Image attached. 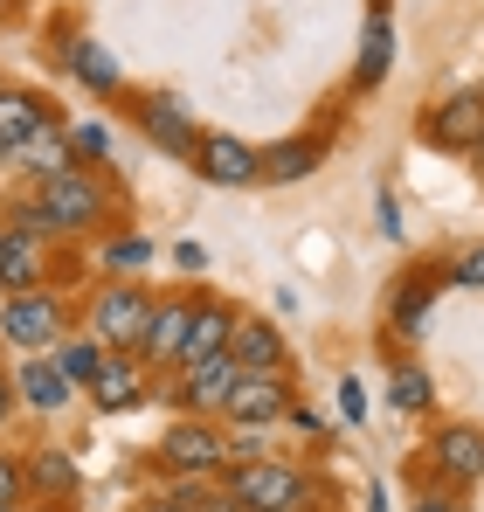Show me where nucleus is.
<instances>
[{
  "mask_svg": "<svg viewBox=\"0 0 484 512\" xmlns=\"http://www.w3.org/2000/svg\"><path fill=\"white\" fill-rule=\"evenodd\" d=\"M28 201H35V215H42L49 236H90V229L111 222V187L90 167H63V173H49V180H35Z\"/></svg>",
  "mask_w": 484,
  "mask_h": 512,
  "instance_id": "1",
  "label": "nucleus"
},
{
  "mask_svg": "<svg viewBox=\"0 0 484 512\" xmlns=\"http://www.w3.org/2000/svg\"><path fill=\"white\" fill-rule=\"evenodd\" d=\"M222 485L236 492L242 512H312V478L298 471V464H284V457H249V464H229L222 471Z\"/></svg>",
  "mask_w": 484,
  "mask_h": 512,
  "instance_id": "2",
  "label": "nucleus"
},
{
  "mask_svg": "<svg viewBox=\"0 0 484 512\" xmlns=\"http://www.w3.org/2000/svg\"><path fill=\"white\" fill-rule=\"evenodd\" d=\"M153 291L139 284V277H111L97 298H90V333L111 346V353H139V340H146V319H153Z\"/></svg>",
  "mask_w": 484,
  "mask_h": 512,
  "instance_id": "3",
  "label": "nucleus"
},
{
  "mask_svg": "<svg viewBox=\"0 0 484 512\" xmlns=\"http://www.w3.org/2000/svg\"><path fill=\"white\" fill-rule=\"evenodd\" d=\"M153 457L166 478H215V471H229V429H215L208 416H180Z\"/></svg>",
  "mask_w": 484,
  "mask_h": 512,
  "instance_id": "4",
  "label": "nucleus"
},
{
  "mask_svg": "<svg viewBox=\"0 0 484 512\" xmlns=\"http://www.w3.org/2000/svg\"><path fill=\"white\" fill-rule=\"evenodd\" d=\"M70 333V305L56 291H21L0 305V340L14 353H49V346Z\"/></svg>",
  "mask_w": 484,
  "mask_h": 512,
  "instance_id": "5",
  "label": "nucleus"
},
{
  "mask_svg": "<svg viewBox=\"0 0 484 512\" xmlns=\"http://www.w3.org/2000/svg\"><path fill=\"white\" fill-rule=\"evenodd\" d=\"M229 429H263L291 416V367H242L229 402H222Z\"/></svg>",
  "mask_w": 484,
  "mask_h": 512,
  "instance_id": "6",
  "label": "nucleus"
},
{
  "mask_svg": "<svg viewBox=\"0 0 484 512\" xmlns=\"http://www.w3.org/2000/svg\"><path fill=\"white\" fill-rule=\"evenodd\" d=\"M236 353H215V360H194V367H180V374H166V402L180 409V416H222V402H229V388H236Z\"/></svg>",
  "mask_w": 484,
  "mask_h": 512,
  "instance_id": "7",
  "label": "nucleus"
},
{
  "mask_svg": "<svg viewBox=\"0 0 484 512\" xmlns=\"http://www.w3.org/2000/svg\"><path fill=\"white\" fill-rule=\"evenodd\" d=\"M132 118H139V132L160 146L166 160H194L201 125H194V111H187L173 90H146V97H132Z\"/></svg>",
  "mask_w": 484,
  "mask_h": 512,
  "instance_id": "8",
  "label": "nucleus"
},
{
  "mask_svg": "<svg viewBox=\"0 0 484 512\" xmlns=\"http://www.w3.org/2000/svg\"><path fill=\"white\" fill-rule=\"evenodd\" d=\"M187 167L201 173L208 187H249V180H263V146H249L236 132H201Z\"/></svg>",
  "mask_w": 484,
  "mask_h": 512,
  "instance_id": "9",
  "label": "nucleus"
},
{
  "mask_svg": "<svg viewBox=\"0 0 484 512\" xmlns=\"http://www.w3.org/2000/svg\"><path fill=\"white\" fill-rule=\"evenodd\" d=\"M422 139H429L436 153H478L484 146V97L464 90V97L429 104V111H422Z\"/></svg>",
  "mask_w": 484,
  "mask_h": 512,
  "instance_id": "10",
  "label": "nucleus"
},
{
  "mask_svg": "<svg viewBox=\"0 0 484 512\" xmlns=\"http://www.w3.org/2000/svg\"><path fill=\"white\" fill-rule=\"evenodd\" d=\"M146 388H153V367H146L139 353H104V367H97V381H90V409H97V416H125V409L146 402Z\"/></svg>",
  "mask_w": 484,
  "mask_h": 512,
  "instance_id": "11",
  "label": "nucleus"
},
{
  "mask_svg": "<svg viewBox=\"0 0 484 512\" xmlns=\"http://www.w3.org/2000/svg\"><path fill=\"white\" fill-rule=\"evenodd\" d=\"M236 319H242V312L229 305V298H194V319H187V340H180V353H173V374H180V367H194V360L229 353Z\"/></svg>",
  "mask_w": 484,
  "mask_h": 512,
  "instance_id": "12",
  "label": "nucleus"
},
{
  "mask_svg": "<svg viewBox=\"0 0 484 512\" xmlns=\"http://www.w3.org/2000/svg\"><path fill=\"white\" fill-rule=\"evenodd\" d=\"M429 464L443 471V485H478V478H484V429H471V423L436 429Z\"/></svg>",
  "mask_w": 484,
  "mask_h": 512,
  "instance_id": "13",
  "label": "nucleus"
},
{
  "mask_svg": "<svg viewBox=\"0 0 484 512\" xmlns=\"http://www.w3.org/2000/svg\"><path fill=\"white\" fill-rule=\"evenodd\" d=\"M187 319H194V298H187V291H180V298H160V305H153V319H146L139 360H146V367H160V374H173V353H180V340H187Z\"/></svg>",
  "mask_w": 484,
  "mask_h": 512,
  "instance_id": "14",
  "label": "nucleus"
},
{
  "mask_svg": "<svg viewBox=\"0 0 484 512\" xmlns=\"http://www.w3.org/2000/svg\"><path fill=\"white\" fill-rule=\"evenodd\" d=\"M42 125H49V104H42L35 90H7L0 84V160H14Z\"/></svg>",
  "mask_w": 484,
  "mask_h": 512,
  "instance_id": "15",
  "label": "nucleus"
},
{
  "mask_svg": "<svg viewBox=\"0 0 484 512\" xmlns=\"http://www.w3.org/2000/svg\"><path fill=\"white\" fill-rule=\"evenodd\" d=\"M0 291H7V298L42 291V236H21V229L0 236Z\"/></svg>",
  "mask_w": 484,
  "mask_h": 512,
  "instance_id": "16",
  "label": "nucleus"
},
{
  "mask_svg": "<svg viewBox=\"0 0 484 512\" xmlns=\"http://www.w3.org/2000/svg\"><path fill=\"white\" fill-rule=\"evenodd\" d=\"M14 395H21L28 409L56 416V409L70 402V381H63V367H56L49 353H28V360H21V374H14Z\"/></svg>",
  "mask_w": 484,
  "mask_h": 512,
  "instance_id": "17",
  "label": "nucleus"
},
{
  "mask_svg": "<svg viewBox=\"0 0 484 512\" xmlns=\"http://www.w3.org/2000/svg\"><path fill=\"white\" fill-rule=\"evenodd\" d=\"M325 160V139H277V146H263V180L270 187H298V180H312Z\"/></svg>",
  "mask_w": 484,
  "mask_h": 512,
  "instance_id": "18",
  "label": "nucleus"
},
{
  "mask_svg": "<svg viewBox=\"0 0 484 512\" xmlns=\"http://www.w3.org/2000/svg\"><path fill=\"white\" fill-rule=\"evenodd\" d=\"M28 485H35V499H77V457L63 443H35L28 450Z\"/></svg>",
  "mask_w": 484,
  "mask_h": 512,
  "instance_id": "19",
  "label": "nucleus"
},
{
  "mask_svg": "<svg viewBox=\"0 0 484 512\" xmlns=\"http://www.w3.org/2000/svg\"><path fill=\"white\" fill-rule=\"evenodd\" d=\"M229 353H236V367H291V340L270 319H236Z\"/></svg>",
  "mask_w": 484,
  "mask_h": 512,
  "instance_id": "20",
  "label": "nucleus"
},
{
  "mask_svg": "<svg viewBox=\"0 0 484 512\" xmlns=\"http://www.w3.org/2000/svg\"><path fill=\"white\" fill-rule=\"evenodd\" d=\"M388 63H395V21L374 7V14H367V28H360V70H353V84L374 90L381 77H388Z\"/></svg>",
  "mask_w": 484,
  "mask_h": 512,
  "instance_id": "21",
  "label": "nucleus"
},
{
  "mask_svg": "<svg viewBox=\"0 0 484 512\" xmlns=\"http://www.w3.org/2000/svg\"><path fill=\"white\" fill-rule=\"evenodd\" d=\"M14 160H21V167L35 173V180H49V173H63V167H77L70 125H56V118H49V125H42V132H35V139H28L21 153H14Z\"/></svg>",
  "mask_w": 484,
  "mask_h": 512,
  "instance_id": "22",
  "label": "nucleus"
},
{
  "mask_svg": "<svg viewBox=\"0 0 484 512\" xmlns=\"http://www.w3.org/2000/svg\"><path fill=\"white\" fill-rule=\"evenodd\" d=\"M429 305H436V270H415L402 291H395V312H388V326H395L402 340H422V326H429Z\"/></svg>",
  "mask_w": 484,
  "mask_h": 512,
  "instance_id": "23",
  "label": "nucleus"
},
{
  "mask_svg": "<svg viewBox=\"0 0 484 512\" xmlns=\"http://www.w3.org/2000/svg\"><path fill=\"white\" fill-rule=\"evenodd\" d=\"M70 77H77L83 90H97V97H118V84H125V77H118V63H111V49H104V42H90V35L70 42Z\"/></svg>",
  "mask_w": 484,
  "mask_h": 512,
  "instance_id": "24",
  "label": "nucleus"
},
{
  "mask_svg": "<svg viewBox=\"0 0 484 512\" xmlns=\"http://www.w3.org/2000/svg\"><path fill=\"white\" fill-rule=\"evenodd\" d=\"M104 353H111V346L97 340V333H77V340L63 333V340L49 346V360L63 367V381H70V388H90V381H97V367H104Z\"/></svg>",
  "mask_w": 484,
  "mask_h": 512,
  "instance_id": "25",
  "label": "nucleus"
},
{
  "mask_svg": "<svg viewBox=\"0 0 484 512\" xmlns=\"http://www.w3.org/2000/svg\"><path fill=\"white\" fill-rule=\"evenodd\" d=\"M388 402H395L402 416H422V409L436 402V388H429V374H422L415 360H402V367H395V381H388Z\"/></svg>",
  "mask_w": 484,
  "mask_h": 512,
  "instance_id": "26",
  "label": "nucleus"
},
{
  "mask_svg": "<svg viewBox=\"0 0 484 512\" xmlns=\"http://www.w3.org/2000/svg\"><path fill=\"white\" fill-rule=\"evenodd\" d=\"M21 499H35V485H28V457L0 450V506H14V512H21Z\"/></svg>",
  "mask_w": 484,
  "mask_h": 512,
  "instance_id": "27",
  "label": "nucleus"
},
{
  "mask_svg": "<svg viewBox=\"0 0 484 512\" xmlns=\"http://www.w3.org/2000/svg\"><path fill=\"white\" fill-rule=\"evenodd\" d=\"M104 263H111V270H146V263H153V243H146V236H111V243H104Z\"/></svg>",
  "mask_w": 484,
  "mask_h": 512,
  "instance_id": "28",
  "label": "nucleus"
},
{
  "mask_svg": "<svg viewBox=\"0 0 484 512\" xmlns=\"http://www.w3.org/2000/svg\"><path fill=\"white\" fill-rule=\"evenodd\" d=\"M132 512H194V478H173L166 492H153V499H139Z\"/></svg>",
  "mask_w": 484,
  "mask_h": 512,
  "instance_id": "29",
  "label": "nucleus"
},
{
  "mask_svg": "<svg viewBox=\"0 0 484 512\" xmlns=\"http://www.w3.org/2000/svg\"><path fill=\"white\" fill-rule=\"evenodd\" d=\"M450 284H464V291H484V243H478V250H464L457 263H450Z\"/></svg>",
  "mask_w": 484,
  "mask_h": 512,
  "instance_id": "30",
  "label": "nucleus"
},
{
  "mask_svg": "<svg viewBox=\"0 0 484 512\" xmlns=\"http://www.w3.org/2000/svg\"><path fill=\"white\" fill-rule=\"evenodd\" d=\"M339 416H346V423H360V416H367V388H360L353 374H339Z\"/></svg>",
  "mask_w": 484,
  "mask_h": 512,
  "instance_id": "31",
  "label": "nucleus"
},
{
  "mask_svg": "<svg viewBox=\"0 0 484 512\" xmlns=\"http://www.w3.org/2000/svg\"><path fill=\"white\" fill-rule=\"evenodd\" d=\"M70 146H77L83 160H104V146H111V139H104V125H70Z\"/></svg>",
  "mask_w": 484,
  "mask_h": 512,
  "instance_id": "32",
  "label": "nucleus"
},
{
  "mask_svg": "<svg viewBox=\"0 0 484 512\" xmlns=\"http://www.w3.org/2000/svg\"><path fill=\"white\" fill-rule=\"evenodd\" d=\"M173 263H180V270H201V263H208V250H201V243H180V250H173Z\"/></svg>",
  "mask_w": 484,
  "mask_h": 512,
  "instance_id": "33",
  "label": "nucleus"
},
{
  "mask_svg": "<svg viewBox=\"0 0 484 512\" xmlns=\"http://www.w3.org/2000/svg\"><path fill=\"white\" fill-rule=\"evenodd\" d=\"M381 229H388V236H402V208H395V194H381Z\"/></svg>",
  "mask_w": 484,
  "mask_h": 512,
  "instance_id": "34",
  "label": "nucleus"
},
{
  "mask_svg": "<svg viewBox=\"0 0 484 512\" xmlns=\"http://www.w3.org/2000/svg\"><path fill=\"white\" fill-rule=\"evenodd\" d=\"M14 402H21V395H14V374H7V367H0V423H7V416H14Z\"/></svg>",
  "mask_w": 484,
  "mask_h": 512,
  "instance_id": "35",
  "label": "nucleus"
},
{
  "mask_svg": "<svg viewBox=\"0 0 484 512\" xmlns=\"http://www.w3.org/2000/svg\"><path fill=\"white\" fill-rule=\"evenodd\" d=\"M21 512H63V499H35V506H21Z\"/></svg>",
  "mask_w": 484,
  "mask_h": 512,
  "instance_id": "36",
  "label": "nucleus"
},
{
  "mask_svg": "<svg viewBox=\"0 0 484 512\" xmlns=\"http://www.w3.org/2000/svg\"><path fill=\"white\" fill-rule=\"evenodd\" d=\"M422 512H450V499H422Z\"/></svg>",
  "mask_w": 484,
  "mask_h": 512,
  "instance_id": "37",
  "label": "nucleus"
},
{
  "mask_svg": "<svg viewBox=\"0 0 484 512\" xmlns=\"http://www.w3.org/2000/svg\"><path fill=\"white\" fill-rule=\"evenodd\" d=\"M367 7H381V14H388V0H367Z\"/></svg>",
  "mask_w": 484,
  "mask_h": 512,
  "instance_id": "38",
  "label": "nucleus"
},
{
  "mask_svg": "<svg viewBox=\"0 0 484 512\" xmlns=\"http://www.w3.org/2000/svg\"><path fill=\"white\" fill-rule=\"evenodd\" d=\"M450 512H471V506H450Z\"/></svg>",
  "mask_w": 484,
  "mask_h": 512,
  "instance_id": "39",
  "label": "nucleus"
}]
</instances>
